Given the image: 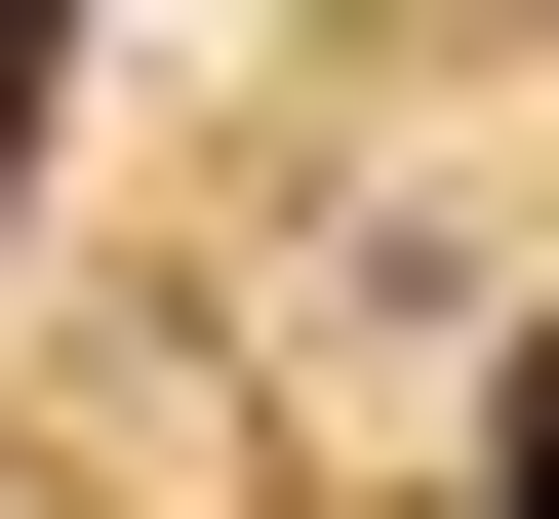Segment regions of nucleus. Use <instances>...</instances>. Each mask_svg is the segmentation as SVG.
I'll list each match as a JSON object with an SVG mask.
<instances>
[{"mask_svg": "<svg viewBox=\"0 0 559 519\" xmlns=\"http://www.w3.org/2000/svg\"><path fill=\"white\" fill-rule=\"evenodd\" d=\"M479 519H559V359H520V400H479Z\"/></svg>", "mask_w": 559, "mask_h": 519, "instance_id": "f257e3e1", "label": "nucleus"}, {"mask_svg": "<svg viewBox=\"0 0 559 519\" xmlns=\"http://www.w3.org/2000/svg\"><path fill=\"white\" fill-rule=\"evenodd\" d=\"M40 40H81V0H0V81H40Z\"/></svg>", "mask_w": 559, "mask_h": 519, "instance_id": "f03ea898", "label": "nucleus"}]
</instances>
